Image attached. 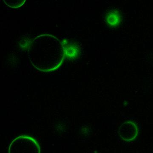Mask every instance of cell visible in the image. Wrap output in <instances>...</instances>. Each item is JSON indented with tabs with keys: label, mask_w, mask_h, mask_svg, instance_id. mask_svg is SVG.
Instances as JSON below:
<instances>
[{
	"label": "cell",
	"mask_w": 153,
	"mask_h": 153,
	"mask_svg": "<svg viewBox=\"0 0 153 153\" xmlns=\"http://www.w3.org/2000/svg\"><path fill=\"white\" fill-rule=\"evenodd\" d=\"M139 133L137 124L133 120H128L122 123L118 130L121 138L126 141H131L134 140Z\"/></svg>",
	"instance_id": "7a4b0ae2"
},
{
	"label": "cell",
	"mask_w": 153,
	"mask_h": 153,
	"mask_svg": "<svg viewBox=\"0 0 153 153\" xmlns=\"http://www.w3.org/2000/svg\"><path fill=\"white\" fill-rule=\"evenodd\" d=\"M106 20L108 25L116 26L120 24L121 21L120 14L117 11H111L108 14Z\"/></svg>",
	"instance_id": "3957f363"
},
{
	"label": "cell",
	"mask_w": 153,
	"mask_h": 153,
	"mask_svg": "<svg viewBox=\"0 0 153 153\" xmlns=\"http://www.w3.org/2000/svg\"><path fill=\"white\" fill-rule=\"evenodd\" d=\"M8 153H41V148L32 137L22 135L16 137L11 143Z\"/></svg>",
	"instance_id": "6da1fadb"
}]
</instances>
